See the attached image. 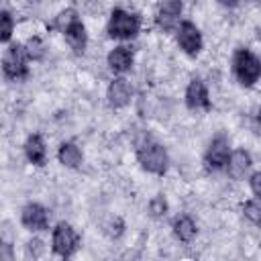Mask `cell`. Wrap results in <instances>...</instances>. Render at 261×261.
Instances as JSON below:
<instances>
[{
    "label": "cell",
    "instance_id": "cell-23",
    "mask_svg": "<svg viewBox=\"0 0 261 261\" xmlns=\"http://www.w3.org/2000/svg\"><path fill=\"white\" fill-rule=\"evenodd\" d=\"M249 186H251L253 198H261V171H253L249 175Z\"/></svg>",
    "mask_w": 261,
    "mask_h": 261
},
{
    "label": "cell",
    "instance_id": "cell-4",
    "mask_svg": "<svg viewBox=\"0 0 261 261\" xmlns=\"http://www.w3.org/2000/svg\"><path fill=\"white\" fill-rule=\"evenodd\" d=\"M0 67H2L4 77L10 80V82L27 80L31 75V69H29V57H27L24 45L22 43H10L8 49L2 55Z\"/></svg>",
    "mask_w": 261,
    "mask_h": 261
},
{
    "label": "cell",
    "instance_id": "cell-8",
    "mask_svg": "<svg viewBox=\"0 0 261 261\" xmlns=\"http://www.w3.org/2000/svg\"><path fill=\"white\" fill-rule=\"evenodd\" d=\"M184 102H186V108L192 110V112H208L212 110V102H210V94H208V88L204 84V80L200 77H192L190 84L186 86V94H184Z\"/></svg>",
    "mask_w": 261,
    "mask_h": 261
},
{
    "label": "cell",
    "instance_id": "cell-1",
    "mask_svg": "<svg viewBox=\"0 0 261 261\" xmlns=\"http://www.w3.org/2000/svg\"><path fill=\"white\" fill-rule=\"evenodd\" d=\"M135 155H137L139 165H141L147 173L165 175L167 169H169V153H167V149H165L159 141H155V139H151V137H145V139L137 145Z\"/></svg>",
    "mask_w": 261,
    "mask_h": 261
},
{
    "label": "cell",
    "instance_id": "cell-21",
    "mask_svg": "<svg viewBox=\"0 0 261 261\" xmlns=\"http://www.w3.org/2000/svg\"><path fill=\"white\" fill-rule=\"evenodd\" d=\"M243 212H245V216L257 226L259 220H261V204H259V198H251V200H247V202L243 204Z\"/></svg>",
    "mask_w": 261,
    "mask_h": 261
},
{
    "label": "cell",
    "instance_id": "cell-7",
    "mask_svg": "<svg viewBox=\"0 0 261 261\" xmlns=\"http://www.w3.org/2000/svg\"><path fill=\"white\" fill-rule=\"evenodd\" d=\"M175 41L179 45V49L188 55V57H198L202 47H204V39L200 29L192 22V20H179L175 27Z\"/></svg>",
    "mask_w": 261,
    "mask_h": 261
},
{
    "label": "cell",
    "instance_id": "cell-18",
    "mask_svg": "<svg viewBox=\"0 0 261 261\" xmlns=\"http://www.w3.org/2000/svg\"><path fill=\"white\" fill-rule=\"evenodd\" d=\"M24 51H27L29 61H41V59L45 57V53H47V47H45L43 39L35 35V37H31V39L24 43Z\"/></svg>",
    "mask_w": 261,
    "mask_h": 261
},
{
    "label": "cell",
    "instance_id": "cell-19",
    "mask_svg": "<svg viewBox=\"0 0 261 261\" xmlns=\"http://www.w3.org/2000/svg\"><path fill=\"white\" fill-rule=\"evenodd\" d=\"M167 210H169V204L163 194H155L147 204V212L151 218H163L167 214Z\"/></svg>",
    "mask_w": 261,
    "mask_h": 261
},
{
    "label": "cell",
    "instance_id": "cell-13",
    "mask_svg": "<svg viewBox=\"0 0 261 261\" xmlns=\"http://www.w3.org/2000/svg\"><path fill=\"white\" fill-rule=\"evenodd\" d=\"M251 165H253V157L249 151L245 149H234L230 151L228 155V161H226V167L224 171L232 177V179H245L251 171Z\"/></svg>",
    "mask_w": 261,
    "mask_h": 261
},
{
    "label": "cell",
    "instance_id": "cell-11",
    "mask_svg": "<svg viewBox=\"0 0 261 261\" xmlns=\"http://www.w3.org/2000/svg\"><path fill=\"white\" fill-rule=\"evenodd\" d=\"M130 98H133V86H130V82L126 77L118 75V77H114L108 84V88H106V100H108L110 108H114V110L124 108L130 102Z\"/></svg>",
    "mask_w": 261,
    "mask_h": 261
},
{
    "label": "cell",
    "instance_id": "cell-22",
    "mask_svg": "<svg viewBox=\"0 0 261 261\" xmlns=\"http://www.w3.org/2000/svg\"><path fill=\"white\" fill-rule=\"evenodd\" d=\"M43 251H45V243L41 241V239H31L29 243H27V255L29 257H41L43 255Z\"/></svg>",
    "mask_w": 261,
    "mask_h": 261
},
{
    "label": "cell",
    "instance_id": "cell-20",
    "mask_svg": "<svg viewBox=\"0 0 261 261\" xmlns=\"http://www.w3.org/2000/svg\"><path fill=\"white\" fill-rule=\"evenodd\" d=\"M14 33V16L8 10H0V43H8Z\"/></svg>",
    "mask_w": 261,
    "mask_h": 261
},
{
    "label": "cell",
    "instance_id": "cell-3",
    "mask_svg": "<svg viewBox=\"0 0 261 261\" xmlns=\"http://www.w3.org/2000/svg\"><path fill=\"white\" fill-rule=\"evenodd\" d=\"M232 73L243 88H253L261 77V59L247 47L232 53Z\"/></svg>",
    "mask_w": 261,
    "mask_h": 261
},
{
    "label": "cell",
    "instance_id": "cell-24",
    "mask_svg": "<svg viewBox=\"0 0 261 261\" xmlns=\"http://www.w3.org/2000/svg\"><path fill=\"white\" fill-rule=\"evenodd\" d=\"M12 257H14L12 245H10V243H4V241H0V259H12Z\"/></svg>",
    "mask_w": 261,
    "mask_h": 261
},
{
    "label": "cell",
    "instance_id": "cell-5",
    "mask_svg": "<svg viewBox=\"0 0 261 261\" xmlns=\"http://www.w3.org/2000/svg\"><path fill=\"white\" fill-rule=\"evenodd\" d=\"M80 247V234L77 230L69 224V222H57L55 228L51 230V251L61 257V259H69L75 255Z\"/></svg>",
    "mask_w": 261,
    "mask_h": 261
},
{
    "label": "cell",
    "instance_id": "cell-14",
    "mask_svg": "<svg viewBox=\"0 0 261 261\" xmlns=\"http://www.w3.org/2000/svg\"><path fill=\"white\" fill-rule=\"evenodd\" d=\"M133 61H135L133 49L126 47V45H116V47L110 49L108 55H106V63H108L110 71L116 73V75L126 73V71L133 67Z\"/></svg>",
    "mask_w": 261,
    "mask_h": 261
},
{
    "label": "cell",
    "instance_id": "cell-6",
    "mask_svg": "<svg viewBox=\"0 0 261 261\" xmlns=\"http://www.w3.org/2000/svg\"><path fill=\"white\" fill-rule=\"evenodd\" d=\"M228 155H230L228 137L224 133H218L212 137V141L208 143V147L204 151V167L208 171H224Z\"/></svg>",
    "mask_w": 261,
    "mask_h": 261
},
{
    "label": "cell",
    "instance_id": "cell-15",
    "mask_svg": "<svg viewBox=\"0 0 261 261\" xmlns=\"http://www.w3.org/2000/svg\"><path fill=\"white\" fill-rule=\"evenodd\" d=\"M22 149H24V157H27L29 163H33L37 167H43L47 163V145H45V139L39 133L29 135Z\"/></svg>",
    "mask_w": 261,
    "mask_h": 261
},
{
    "label": "cell",
    "instance_id": "cell-16",
    "mask_svg": "<svg viewBox=\"0 0 261 261\" xmlns=\"http://www.w3.org/2000/svg\"><path fill=\"white\" fill-rule=\"evenodd\" d=\"M171 230H173V237L179 241V243H192L198 234V224L196 220L190 216V214H177L171 222Z\"/></svg>",
    "mask_w": 261,
    "mask_h": 261
},
{
    "label": "cell",
    "instance_id": "cell-25",
    "mask_svg": "<svg viewBox=\"0 0 261 261\" xmlns=\"http://www.w3.org/2000/svg\"><path fill=\"white\" fill-rule=\"evenodd\" d=\"M218 4L224 8H237L241 4V0H218Z\"/></svg>",
    "mask_w": 261,
    "mask_h": 261
},
{
    "label": "cell",
    "instance_id": "cell-10",
    "mask_svg": "<svg viewBox=\"0 0 261 261\" xmlns=\"http://www.w3.org/2000/svg\"><path fill=\"white\" fill-rule=\"evenodd\" d=\"M20 224L31 232H41L49 228V210L39 202H29L20 210Z\"/></svg>",
    "mask_w": 261,
    "mask_h": 261
},
{
    "label": "cell",
    "instance_id": "cell-17",
    "mask_svg": "<svg viewBox=\"0 0 261 261\" xmlns=\"http://www.w3.org/2000/svg\"><path fill=\"white\" fill-rule=\"evenodd\" d=\"M57 159H59V163H61L63 167L77 169V167H82V163H84V153H82V149H80L75 143L65 141V143H61L59 149H57Z\"/></svg>",
    "mask_w": 261,
    "mask_h": 261
},
{
    "label": "cell",
    "instance_id": "cell-26",
    "mask_svg": "<svg viewBox=\"0 0 261 261\" xmlns=\"http://www.w3.org/2000/svg\"><path fill=\"white\" fill-rule=\"evenodd\" d=\"M27 2H29V4H39L41 0H27Z\"/></svg>",
    "mask_w": 261,
    "mask_h": 261
},
{
    "label": "cell",
    "instance_id": "cell-9",
    "mask_svg": "<svg viewBox=\"0 0 261 261\" xmlns=\"http://www.w3.org/2000/svg\"><path fill=\"white\" fill-rule=\"evenodd\" d=\"M184 10V2L181 0H157V12H155V24L169 33L175 31L179 16Z\"/></svg>",
    "mask_w": 261,
    "mask_h": 261
},
{
    "label": "cell",
    "instance_id": "cell-2",
    "mask_svg": "<svg viewBox=\"0 0 261 261\" xmlns=\"http://www.w3.org/2000/svg\"><path fill=\"white\" fill-rule=\"evenodd\" d=\"M141 31V16L137 12H130L126 8H112L108 22H106V35L116 41H130Z\"/></svg>",
    "mask_w": 261,
    "mask_h": 261
},
{
    "label": "cell",
    "instance_id": "cell-12",
    "mask_svg": "<svg viewBox=\"0 0 261 261\" xmlns=\"http://www.w3.org/2000/svg\"><path fill=\"white\" fill-rule=\"evenodd\" d=\"M61 35L65 37L67 45H69L75 53H84V51H86V47H88V33H86V27H84L80 14H77L75 18H71V20L63 27Z\"/></svg>",
    "mask_w": 261,
    "mask_h": 261
}]
</instances>
